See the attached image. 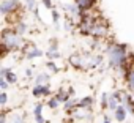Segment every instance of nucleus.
<instances>
[{
	"mask_svg": "<svg viewBox=\"0 0 134 123\" xmlns=\"http://www.w3.org/2000/svg\"><path fill=\"white\" fill-rule=\"evenodd\" d=\"M92 36L93 38H99V40H106L110 36V24L107 19L98 16L95 24H93V29H92Z\"/></svg>",
	"mask_w": 134,
	"mask_h": 123,
	"instance_id": "obj_3",
	"label": "nucleus"
},
{
	"mask_svg": "<svg viewBox=\"0 0 134 123\" xmlns=\"http://www.w3.org/2000/svg\"><path fill=\"white\" fill-rule=\"evenodd\" d=\"M129 47L123 43H117V41H109L104 44V55H106V63L109 66V70H114V73H117L118 76H121L125 71L134 65V62L129 57Z\"/></svg>",
	"mask_w": 134,
	"mask_h": 123,
	"instance_id": "obj_1",
	"label": "nucleus"
},
{
	"mask_svg": "<svg viewBox=\"0 0 134 123\" xmlns=\"http://www.w3.org/2000/svg\"><path fill=\"white\" fill-rule=\"evenodd\" d=\"M46 106H47L51 110H57V109L62 106V103L58 101V98H57L55 95H52V96H49V98H47V101H46Z\"/></svg>",
	"mask_w": 134,
	"mask_h": 123,
	"instance_id": "obj_19",
	"label": "nucleus"
},
{
	"mask_svg": "<svg viewBox=\"0 0 134 123\" xmlns=\"http://www.w3.org/2000/svg\"><path fill=\"white\" fill-rule=\"evenodd\" d=\"M54 95H55V96L58 98V101H60L62 104H65V103L68 101L70 98H73V95H71V93L68 92V88H65V87H60V88H58V90H57V92H55Z\"/></svg>",
	"mask_w": 134,
	"mask_h": 123,
	"instance_id": "obj_15",
	"label": "nucleus"
},
{
	"mask_svg": "<svg viewBox=\"0 0 134 123\" xmlns=\"http://www.w3.org/2000/svg\"><path fill=\"white\" fill-rule=\"evenodd\" d=\"M68 92H70L71 95H74V88H73V87H68Z\"/></svg>",
	"mask_w": 134,
	"mask_h": 123,
	"instance_id": "obj_32",
	"label": "nucleus"
},
{
	"mask_svg": "<svg viewBox=\"0 0 134 123\" xmlns=\"http://www.w3.org/2000/svg\"><path fill=\"white\" fill-rule=\"evenodd\" d=\"M93 104H95V96L92 95H85L77 101V107H84V109H93Z\"/></svg>",
	"mask_w": 134,
	"mask_h": 123,
	"instance_id": "obj_14",
	"label": "nucleus"
},
{
	"mask_svg": "<svg viewBox=\"0 0 134 123\" xmlns=\"http://www.w3.org/2000/svg\"><path fill=\"white\" fill-rule=\"evenodd\" d=\"M33 82H35V85H46V84H51V73L43 71V73L35 74Z\"/></svg>",
	"mask_w": 134,
	"mask_h": 123,
	"instance_id": "obj_13",
	"label": "nucleus"
},
{
	"mask_svg": "<svg viewBox=\"0 0 134 123\" xmlns=\"http://www.w3.org/2000/svg\"><path fill=\"white\" fill-rule=\"evenodd\" d=\"M123 123H131V121H123Z\"/></svg>",
	"mask_w": 134,
	"mask_h": 123,
	"instance_id": "obj_33",
	"label": "nucleus"
},
{
	"mask_svg": "<svg viewBox=\"0 0 134 123\" xmlns=\"http://www.w3.org/2000/svg\"><path fill=\"white\" fill-rule=\"evenodd\" d=\"M21 54H22V58H25V60H35V58H40L44 55V52L36 44H27V43L21 49Z\"/></svg>",
	"mask_w": 134,
	"mask_h": 123,
	"instance_id": "obj_5",
	"label": "nucleus"
},
{
	"mask_svg": "<svg viewBox=\"0 0 134 123\" xmlns=\"http://www.w3.org/2000/svg\"><path fill=\"white\" fill-rule=\"evenodd\" d=\"M24 7L27 11H33L38 7V0H24Z\"/></svg>",
	"mask_w": 134,
	"mask_h": 123,
	"instance_id": "obj_24",
	"label": "nucleus"
},
{
	"mask_svg": "<svg viewBox=\"0 0 134 123\" xmlns=\"http://www.w3.org/2000/svg\"><path fill=\"white\" fill-rule=\"evenodd\" d=\"M7 104H8V93L5 90H2V92H0V106L5 107Z\"/></svg>",
	"mask_w": 134,
	"mask_h": 123,
	"instance_id": "obj_25",
	"label": "nucleus"
},
{
	"mask_svg": "<svg viewBox=\"0 0 134 123\" xmlns=\"http://www.w3.org/2000/svg\"><path fill=\"white\" fill-rule=\"evenodd\" d=\"M128 115H129V112H128V109H126L123 104H120V106L112 112V117H114V120H115L117 123H123V121H126Z\"/></svg>",
	"mask_w": 134,
	"mask_h": 123,
	"instance_id": "obj_10",
	"label": "nucleus"
},
{
	"mask_svg": "<svg viewBox=\"0 0 134 123\" xmlns=\"http://www.w3.org/2000/svg\"><path fill=\"white\" fill-rule=\"evenodd\" d=\"M10 70H11L10 66H2V68H0V77H5V76L8 74Z\"/></svg>",
	"mask_w": 134,
	"mask_h": 123,
	"instance_id": "obj_30",
	"label": "nucleus"
},
{
	"mask_svg": "<svg viewBox=\"0 0 134 123\" xmlns=\"http://www.w3.org/2000/svg\"><path fill=\"white\" fill-rule=\"evenodd\" d=\"M60 8H62V11L66 14V16H70V18H73L74 21H76V24H77V21L82 18V13L84 11H81V8L73 2V3H60Z\"/></svg>",
	"mask_w": 134,
	"mask_h": 123,
	"instance_id": "obj_6",
	"label": "nucleus"
},
{
	"mask_svg": "<svg viewBox=\"0 0 134 123\" xmlns=\"http://www.w3.org/2000/svg\"><path fill=\"white\" fill-rule=\"evenodd\" d=\"M107 107H109V93L103 92L101 96H99V109L101 110H107Z\"/></svg>",
	"mask_w": 134,
	"mask_h": 123,
	"instance_id": "obj_20",
	"label": "nucleus"
},
{
	"mask_svg": "<svg viewBox=\"0 0 134 123\" xmlns=\"http://www.w3.org/2000/svg\"><path fill=\"white\" fill-rule=\"evenodd\" d=\"M32 96L40 99V98H49L52 96V87L51 84H46V85H35L32 87Z\"/></svg>",
	"mask_w": 134,
	"mask_h": 123,
	"instance_id": "obj_7",
	"label": "nucleus"
},
{
	"mask_svg": "<svg viewBox=\"0 0 134 123\" xmlns=\"http://www.w3.org/2000/svg\"><path fill=\"white\" fill-rule=\"evenodd\" d=\"M120 104H121V103H120L117 98H114V96L109 93V107H107V110H109V112H114V110H115V109H117Z\"/></svg>",
	"mask_w": 134,
	"mask_h": 123,
	"instance_id": "obj_22",
	"label": "nucleus"
},
{
	"mask_svg": "<svg viewBox=\"0 0 134 123\" xmlns=\"http://www.w3.org/2000/svg\"><path fill=\"white\" fill-rule=\"evenodd\" d=\"M112 120H114V117H110V115H107V114H104V115H103V120H101L99 123H114Z\"/></svg>",
	"mask_w": 134,
	"mask_h": 123,
	"instance_id": "obj_29",
	"label": "nucleus"
},
{
	"mask_svg": "<svg viewBox=\"0 0 134 123\" xmlns=\"http://www.w3.org/2000/svg\"><path fill=\"white\" fill-rule=\"evenodd\" d=\"M74 3L81 8V11H93L98 5V0H74Z\"/></svg>",
	"mask_w": 134,
	"mask_h": 123,
	"instance_id": "obj_11",
	"label": "nucleus"
},
{
	"mask_svg": "<svg viewBox=\"0 0 134 123\" xmlns=\"http://www.w3.org/2000/svg\"><path fill=\"white\" fill-rule=\"evenodd\" d=\"M51 18H52V24H54V27L57 29V30H60L62 27H60V21H62V13L57 10V8H54V10H51Z\"/></svg>",
	"mask_w": 134,
	"mask_h": 123,
	"instance_id": "obj_18",
	"label": "nucleus"
},
{
	"mask_svg": "<svg viewBox=\"0 0 134 123\" xmlns=\"http://www.w3.org/2000/svg\"><path fill=\"white\" fill-rule=\"evenodd\" d=\"M41 5L46 8V10H54L55 8V5H54V0H41Z\"/></svg>",
	"mask_w": 134,
	"mask_h": 123,
	"instance_id": "obj_26",
	"label": "nucleus"
},
{
	"mask_svg": "<svg viewBox=\"0 0 134 123\" xmlns=\"http://www.w3.org/2000/svg\"><path fill=\"white\" fill-rule=\"evenodd\" d=\"M5 79L11 84V85H14V84H18V74H16V71H13V68L8 71V74L5 76Z\"/></svg>",
	"mask_w": 134,
	"mask_h": 123,
	"instance_id": "obj_23",
	"label": "nucleus"
},
{
	"mask_svg": "<svg viewBox=\"0 0 134 123\" xmlns=\"http://www.w3.org/2000/svg\"><path fill=\"white\" fill-rule=\"evenodd\" d=\"M13 29H14L19 35L25 36V35H27V32H29V24H27L25 21H22V19H18V21L13 24Z\"/></svg>",
	"mask_w": 134,
	"mask_h": 123,
	"instance_id": "obj_16",
	"label": "nucleus"
},
{
	"mask_svg": "<svg viewBox=\"0 0 134 123\" xmlns=\"http://www.w3.org/2000/svg\"><path fill=\"white\" fill-rule=\"evenodd\" d=\"M46 68L51 71V74H57V73H60V66L55 63V60H49V58H47V62H46Z\"/></svg>",
	"mask_w": 134,
	"mask_h": 123,
	"instance_id": "obj_21",
	"label": "nucleus"
},
{
	"mask_svg": "<svg viewBox=\"0 0 134 123\" xmlns=\"http://www.w3.org/2000/svg\"><path fill=\"white\" fill-rule=\"evenodd\" d=\"M77 101H79V98H70L63 104V110L66 115H74V112L77 109Z\"/></svg>",
	"mask_w": 134,
	"mask_h": 123,
	"instance_id": "obj_12",
	"label": "nucleus"
},
{
	"mask_svg": "<svg viewBox=\"0 0 134 123\" xmlns=\"http://www.w3.org/2000/svg\"><path fill=\"white\" fill-rule=\"evenodd\" d=\"M32 13H33V16H35V18H36L38 21H41V14H40V11H38V7H36V8H35V10H33Z\"/></svg>",
	"mask_w": 134,
	"mask_h": 123,
	"instance_id": "obj_31",
	"label": "nucleus"
},
{
	"mask_svg": "<svg viewBox=\"0 0 134 123\" xmlns=\"http://www.w3.org/2000/svg\"><path fill=\"white\" fill-rule=\"evenodd\" d=\"M24 74H25V77H27V79H33V77H35V73H33V70H32V68H25Z\"/></svg>",
	"mask_w": 134,
	"mask_h": 123,
	"instance_id": "obj_28",
	"label": "nucleus"
},
{
	"mask_svg": "<svg viewBox=\"0 0 134 123\" xmlns=\"http://www.w3.org/2000/svg\"><path fill=\"white\" fill-rule=\"evenodd\" d=\"M10 85H11V84H10L5 77H0V90H5V92H7Z\"/></svg>",
	"mask_w": 134,
	"mask_h": 123,
	"instance_id": "obj_27",
	"label": "nucleus"
},
{
	"mask_svg": "<svg viewBox=\"0 0 134 123\" xmlns=\"http://www.w3.org/2000/svg\"><path fill=\"white\" fill-rule=\"evenodd\" d=\"M44 107V103H36L35 106H33V110H32V114H33V118H35V123H51V120H46L44 117H43V109Z\"/></svg>",
	"mask_w": 134,
	"mask_h": 123,
	"instance_id": "obj_9",
	"label": "nucleus"
},
{
	"mask_svg": "<svg viewBox=\"0 0 134 123\" xmlns=\"http://www.w3.org/2000/svg\"><path fill=\"white\" fill-rule=\"evenodd\" d=\"M25 36L19 35L13 25L5 27L2 30V40H0V49H2V57H7L13 52H21V49L25 46Z\"/></svg>",
	"mask_w": 134,
	"mask_h": 123,
	"instance_id": "obj_2",
	"label": "nucleus"
},
{
	"mask_svg": "<svg viewBox=\"0 0 134 123\" xmlns=\"http://www.w3.org/2000/svg\"><path fill=\"white\" fill-rule=\"evenodd\" d=\"M8 123H27V114L25 112H13L8 118Z\"/></svg>",
	"mask_w": 134,
	"mask_h": 123,
	"instance_id": "obj_17",
	"label": "nucleus"
},
{
	"mask_svg": "<svg viewBox=\"0 0 134 123\" xmlns=\"http://www.w3.org/2000/svg\"><path fill=\"white\" fill-rule=\"evenodd\" d=\"M123 82H125V85H126V90L131 93V96L134 98V65L132 66H129L126 71H125V74H123Z\"/></svg>",
	"mask_w": 134,
	"mask_h": 123,
	"instance_id": "obj_8",
	"label": "nucleus"
},
{
	"mask_svg": "<svg viewBox=\"0 0 134 123\" xmlns=\"http://www.w3.org/2000/svg\"><path fill=\"white\" fill-rule=\"evenodd\" d=\"M21 10H22L21 0H2V3H0V13H2L3 18L14 16Z\"/></svg>",
	"mask_w": 134,
	"mask_h": 123,
	"instance_id": "obj_4",
	"label": "nucleus"
}]
</instances>
